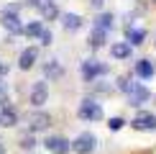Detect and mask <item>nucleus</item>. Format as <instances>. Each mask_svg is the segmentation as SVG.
<instances>
[{
  "mask_svg": "<svg viewBox=\"0 0 156 154\" xmlns=\"http://www.w3.org/2000/svg\"><path fill=\"white\" fill-rule=\"evenodd\" d=\"M110 54H113L115 59H128V57H131V46H128L126 41H118V44L110 46Z\"/></svg>",
  "mask_w": 156,
  "mask_h": 154,
  "instance_id": "obj_17",
  "label": "nucleus"
},
{
  "mask_svg": "<svg viewBox=\"0 0 156 154\" xmlns=\"http://www.w3.org/2000/svg\"><path fill=\"white\" fill-rule=\"evenodd\" d=\"M44 75L49 77V80H59V77L64 75V67L59 59H49L46 64H44Z\"/></svg>",
  "mask_w": 156,
  "mask_h": 154,
  "instance_id": "obj_14",
  "label": "nucleus"
},
{
  "mask_svg": "<svg viewBox=\"0 0 156 154\" xmlns=\"http://www.w3.org/2000/svg\"><path fill=\"white\" fill-rule=\"evenodd\" d=\"M0 154H5V146H3V144H0Z\"/></svg>",
  "mask_w": 156,
  "mask_h": 154,
  "instance_id": "obj_28",
  "label": "nucleus"
},
{
  "mask_svg": "<svg viewBox=\"0 0 156 154\" xmlns=\"http://www.w3.org/2000/svg\"><path fill=\"white\" fill-rule=\"evenodd\" d=\"M41 31H44L41 21H31L28 26H23V34L26 36H41Z\"/></svg>",
  "mask_w": 156,
  "mask_h": 154,
  "instance_id": "obj_19",
  "label": "nucleus"
},
{
  "mask_svg": "<svg viewBox=\"0 0 156 154\" xmlns=\"http://www.w3.org/2000/svg\"><path fill=\"white\" fill-rule=\"evenodd\" d=\"M113 21H115L113 13H100V16L95 18V28H97V31H105V34H108V31L113 28Z\"/></svg>",
  "mask_w": 156,
  "mask_h": 154,
  "instance_id": "obj_16",
  "label": "nucleus"
},
{
  "mask_svg": "<svg viewBox=\"0 0 156 154\" xmlns=\"http://www.w3.org/2000/svg\"><path fill=\"white\" fill-rule=\"evenodd\" d=\"M118 87L128 95V103H131V105H144V103L151 98L146 87H141L138 82H131V77H120V85Z\"/></svg>",
  "mask_w": 156,
  "mask_h": 154,
  "instance_id": "obj_1",
  "label": "nucleus"
},
{
  "mask_svg": "<svg viewBox=\"0 0 156 154\" xmlns=\"http://www.w3.org/2000/svg\"><path fill=\"white\" fill-rule=\"evenodd\" d=\"M21 146H23V149H34V146H36L34 136H31V134H26V136H21Z\"/></svg>",
  "mask_w": 156,
  "mask_h": 154,
  "instance_id": "obj_21",
  "label": "nucleus"
},
{
  "mask_svg": "<svg viewBox=\"0 0 156 154\" xmlns=\"http://www.w3.org/2000/svg\"><path fill=\"white\" fill-rule=\"evenodd\" d=\"M8 98V85H5V80H0V100Z\"/></svg>",
  "mask_w": 156,
  "mask_h": 154,
  "instance_id": "obj_24",
  "label": "nucleus"
},
{
  "mask_svg": "<svg viewBox=\"0 0 156 154\" xmlns=\"http://www.w3.org/2000/svg\"><path fill=\"white\" fill-rule=\"evenodd\" d=\"M46 100H49V87H46V82H36L34 90H31V103H34L36 108H41Z\"/></svg>",
  "mask_w": 156,
  "mask_h": 154,
  "instance_id": "obj_10",
  "label": "nucleus"
},
{
  "mask_svg": "<svg viewBox=\"0 0 156 154\" xmlns=\"http://www.w3.org/2000/svg\"><path fill=\"white\" fill-rule=\"evenodd\" d=\"M62 26L67 31H80L82 28V16H77V13H64L62 16Z\"/></svg>",
  "mask_w": 156,
  "mask_h": 154,
  "instance_id": "obj_15",
  "label": "nucleus"
},
{
  "mask_svg": "<svg viewBox=\"0 0 156 154\" xmlns=\"http://www.w3.org/2000/svg\"><path fill=\"white\" fill-rule=\"evenodd\" d=\"M38 38H41V44H44V46H49V44H51V31H46V28H44Z\"/></svg>",
  "mask_w": 156,
  "mask_h": 154,
  "instance_id": "obj_23",
  "label": "nucleus"
},
{
  "mask_svg": "<svg viewBox=\"0 0 156 154\" xmlns=\"http://www.w3.org/2000/svg\"><path fill=\"white\" fill-rule=\"evenodd\" d=\"M105 38H108V34L105 31H92V34H90V46L92 49H100V46H105Z\"/></svg>",
  "mask_w": 156,
  "mask_h": 154,
  "instance_id": "obj_18",
  "label": "nucleus"
},
{
  "mask_svg": "<svg viewBox=\"0 0 156 154\" xmlns=\"http://www.w3.org/2000/svg\"><path fill=\"white\" fill-rule=\"evenodd\" d=\"M90 3H92V8H97V10H100V8H102V3H105V0H90Z\"/></svg>",
  "mask_w": 156,
  "mask_h": 154,
  "instance_id": "obj_25",
  "label": "nucleus"
},
{
  "mask_svg": "<svg viewBox=\"0 0 156 154\" xmlns=\"http://www.w3.org/2000/svg\"><path fill=\"white\" fill-rule=\"evenodd\" d=\"M44 146H46L49 152H54V154H69V141L67 139H62V136H49L46 141H44Z\"/></svg>",
  "mask_w": 156,
  "mask_h": 154,
  "instance_id": "obj_9",
  "label": "nucleus"
},
{
  "mask_svg": "<svg viewBox=\"0 0 156 154\" xmlns=\"http://www.w3.org/2000/svg\"><path fill=\"white\" fill-rule=\"evenodd\" d=\"M0 23H3L10 34H23V23H21V18H18L16 8H3L0 10Z\"/></svg>",
  "mask_w": 156,
  "mask_h": 154,
  "instance_id": "obj_4",
  "label": "nucleus"
},
{
  "mask_svg": "<svg viewBox=\"0 0 156 154\" xmlns=\"http://www.w3.org/2000/svg\"><path fill=\"white\" fill-rule=\"evenodd\" d=\"M16 123H18V113H16V108L8 105V98H3V108H0V126L10 128V126H16Z\"/></svg>",
  "mask_w": 156,
  "mask_h": 154,
  "instance_id": "obj_8",
  "label": "nucleus"
},
{
  "mask_svg": "<svg viewBox=\"0 0 156 154\" xmlns=\"http://www.w3.org/2000/svg\"><path fill=\"white\" fill-rule=\"evenodd\" d=\"M131 126L136 128V131H156V116L151 111H141V113H136Z\"/></svg>",
  "mask_w": 156,
  "mask_h": 154,
  "instance_id": "obj_6",
  "label": "nucleus"
},
{
  "mask_svg": "<svg viewBox=\"0 0 156 154\" xmlns=\"http://www.w3.org/2000/svg\"><path fill=\"white\" fill-rule=\"evenodd\" d=\"M126 38H128V46H138V44H144V38H146V31L144 28H133V26H126Z\"/></svg>",
  "mask_w": 156,
  "mask_h": 154,
  "instance_id": "obj_12",
  "label": "nucleus"
},
{
  "mask_svg": "<svg viewBox=\"0 0 156 154\" xmlns=\"http://www.w3.org/2000/svg\"><path fill=\"white\" fill-rule=\"evenodd\" d=\"M102 75H108V64L105 62H100V59H84L82 62V77L87 82H95L97 77H102Z\"/></svg>",
  "mask_w": 156,
  "mask_h": 154,
  "instance_id": "obj_2",
  "label": "nucleus"
},
{
  "mask_svg": "<svg viewBox=\"0 0 156 154\" xmlns=\"http://www.w3.org/2000/svg\"><path fill=\"white\" fill-rule=\"evenodd\" d=\"M38 10H41V16H44V18H49V21L59 16V10H56V5H54V3H41V8H38Z\"/></svg>",
  "mask_w": 156,
  "mask_h": 154,
  "instance_id": "obj_20",
  "label": "nucleus"
},
{
  "mask_svg": "<svg viewBox=\"0 0 156 154\" xmlns=\"http://www.w3.org/2000/svg\"><path fill=\"white\" fill-rule=\"evenodd\" d=\"M28 5L31 8H41V0H28Z\"/></svg>",
  "mask_w": 156,
  "mask_h": 154,
  "instance_id": "obj_26",
  "label": "nucleus"
},
{
  "mask_svg": "<svg viewBox=\"0 0 156 154\" xmlns=\"http://www.w3.org/2000/svg\"><path fill=\"white\" fill-rule=\"evenodd\" d=\"M77 116H80L82 121H100V118H102V108H100V103H97V100L87 98V100L80 103V111H77Z\"/></svg>",
  "mask_w": 156,
  "mask_h": 154,
  "instance_id": "obj_3",
  "label": "nucleus"
},
{
  "mask_svg": "<svg viewBox=\"0 0 156 154\" xmlns=\"http://www.w3.org/2000/svg\"><path fill=\"white\" fill-rule=\"evenodd\" d=\"M123 123H126V121H123V118H110V121H108L110 131H120V128H123Z\"/></svg>",
  "mask_w": 156,
  "mask_h": 154,
  "instance_id": "obj_22",
  "label": "nucleus"
},
{
  "mask_svg": "<svg viewBox=\"0 0 156 154\" xmlns=\"http://www.w3.org/2000/svg\"><path fill=\"white\" fill-rule=\"evenodd\" d=\"M154 72H156V64H154L151 59H138V62H136V75H138V77L151 80Z\"/></svg>",
  "mask_w": 156,
  "mask_h": 154,
  "instance_id": "obj_13",
  "label": "nucleus"
},
{
  "mask_svg": "<svg viewBox=\"0 0 156 154\" xmlns=\"http://www.w3.org/2000/svg\"><path fill=\"white\" fill-rule=\"evenodd\" d=\"M0 75H8V64H3V62H0Z\"/></svg>",
  "mask_w": 156,
  "mask_h": 154,
  "instance_id": "obj_27",
  "label": "nucleus"
},
{
  "mask_svg": "<svg viewBox=\"0 0 156 154\" xmlns=\"http://www.w3.org/2000/svg\"><path fill=\"white\" fill-rule=\"evenodd\" d=\"M36 59H38V49L36 46H28V49L21 51V57H18V67H21V69H31L36 64Z\"/></svg>",
  "mask_w": 156,
  "mask_h": 154,
  "instance_id": "obj_11",
  "label": "nucleus"
},
{
  "mask_svg": "<svg viewBox=\"0 0 156 154\" xmlns=\"http://www.w3.org/2000/svg\"><path fill=\"white\" fill-rule=\"evenodd\" d=\"M69 146H72V152H77V154H92L95 146H97V139L92 134H80Z\"/></svg>",
  "mask_w": 156,
  "mask_h": 154,
  "instance_id": "obj_5",
  "label": "nucleus"
},
{
  "mask_svg": "<svg viewBox=\"0 0 156 154\" xmlns=\"http://www.w3.org/2000/svg\"><path fill=\"white\" fill-rule=\"evenodd\" d=\"M51 123V118H49V113H44V111H36V113H31L28 116V121H26V126H28V131L34 134V131H44V128H49Z\"/></svg>",
  "mask_w": 156,
  "mask_h": 154,
  "instance_id": "obj_7",
  "label": "nucleus"
}]
</instances>
